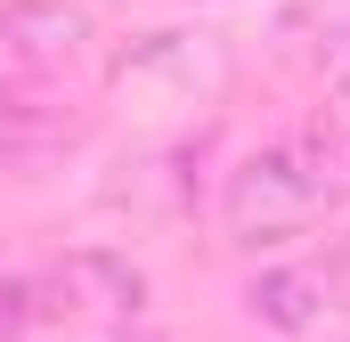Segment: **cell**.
I'll return each instance as SVG.
<instances>
[{"label": "cell", "mask_w": 350, "mask_h": 342, "mask_svg": "<svg viewBox=\"0 0 350 342\" xmlns=\"http://www.w3.org/2000/svg\"><path fill=\"white\" fill-rule=\"evenodd\" d=\"M334 98H342V114H350V66H342V90H334Z\"/></svg>", "instance_id": "5"}, {"label": "cell", "mask_w": 350, "mask_h": 342, "mask_svg": "<svg viewBox=\"0 0 350 342\" xmlns=\"http://www.w3.org/2000/svg\"><path fill=\"white\" fill-rule=\"evenodd\" d=\"M318 277H301V269H269L261 285H253V310H261L269 326H285V334H301L310 318H318Z\"/></svg>", "instance_id": "4"}, {"label": "cell", "mask_w": 350, "mask_h": 342, "mask_svg": "<svg viewBox=\"0 0 350 342\" xmlns=\"http://www.w3.org/2000/svg\"><path fill=\"white\" fill-rule=\"evenodd\" d=\"M82 41H90V16L74 0H8L0 8V49L25 66H66Z\"/></svg>", "instance_id": "3"}, {"label": "cell", "mask_w": 350, "mask_h": 342, "mask_svg": "<svg viewBox=\"0 0 350 342\" xmlns=\"http://www.w3.org/2000/svg\"><path fill=\"white\" fill-rule=\"evenodd\" d=\"M0 114H8V98H0Z\"/></svg>", "instance_id": "6"}, {"label": "cell", "mask_w": 350, "mask_h": 342, "mask_svg": "<svg viewBox=\"0 0 350 342\" xmlns=\"http://www.w3.org/2000/svg\"><path fill=\"white\" fill-rule=\"evenodd\" d=\"M114 82L139 90V98H155V106H196V98H212V90L228 82V57H220L212 33H147L114 66Z\"/></svg>", "instance_id": "2"}, {"label": "cell", "mask_w": 350, "mask_h": 342, "mask_svg": "<svg viewBox=\"0 0 350 342\" xmlns=\"http://www.w3.org/2000/svg\"><path fill=\"white\" fill-rule=\"evenodd\" d=\"M334 179H326V155L301 147V139H277L261 155L228 171V196H220V220L237 245H293L318 212H326Z\"/></svg>", "instance_id": "1"}]
</instances>
